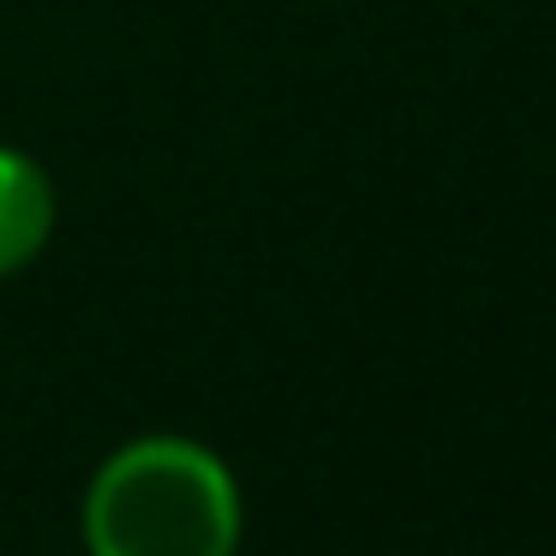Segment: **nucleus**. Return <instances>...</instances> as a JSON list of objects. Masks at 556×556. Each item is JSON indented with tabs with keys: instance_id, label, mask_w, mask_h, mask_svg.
I'll return each mask as SVG.
<instances>
[{
	"instance_id": "obj_2",
	"label": "nucleus",
	"mask_w": 556,
	"mask_h": 556,
	"mask_svg": "<svg viewBox=\"0 0 556 556\" xmlns=\"http://www.w3.org/2000/svg\"><path fill=\"white\" fill-rule=\"evenodd\" d=\"M54 222H61V198L54 180L30 150L0 144V281L25 276L54 240Z\"/></svg>"
},
{
	"instance_id": "obj_1",
	"label": "nucleus",
	"mask_w": 556,
	"mask_h": 556,
	"mask_svg": "<svg viewBox=\"0 0 556 556\" xmlns=\"http://www.w3.org/2000/svg\"><path fill=\"white\" fill-rule=\"evenodd\" d=\"M78 544L85 556H240V479L198 437H132L90 472L78 503Z\"/></svg>"
}]
</instances>
